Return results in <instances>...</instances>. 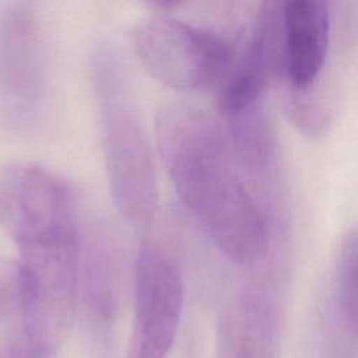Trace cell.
I'll use <instances>...</instances> for the list:
<instances>
[{
    "mask_svg": "<svg viewBox=\"0 0 358 358\" xmlns=\"http://www.w3.org/2000/svg\"><path fill=\"white\" fill-rule=\"evenodd\" d=\"M154 134L165 172L196 224L232 263L259 264L270 246L268 220L218 122L197 105L169 99L155 110Z\"/></svg>",
    "mask_w": 358,
    "mask_h": 358,
    "instance_id": "1",
    "label": "cell"
},
{
    "mask_svg": "<svg viewBox=\"0 0 358 358\" xmlns=\"http://www.w3.org/2000/svg\"><path fill=\"white\" fill-rule=\"evenodd\" d=\"M131 41L148 71L182 91L222 83L236 55L225 35L168 13L141 18L133 27Z\"/></svg>",
    "mask_w": 358,
    "mask_h": 358,
    "instance_id": "3",
    "label": "cell"
},
{
    "mask_svg": "<svg viewBox=\"0 0 358 358\" xmlns=\"http://www.w3.org/2000/svg\"><path fill=\"white\" fill-rule=\"evenodd\" d=\"M90 84L108 187L117 213L136 229L151 225L158 204L155 152L129 64L109 39L90 55Z\"/></svg>",
    "mask_w": 358,
    "mask_h": 358,
    "instance_id": "2",
    "label": "cell"
},
{
    "mask_svg": "<svg viewBox=\"0 0 358 358\" xmlns=\"http://www.w3.org/2000/svg\"><path fill=\"white\" fill-rule=\"evenodd\" d=\"M185 305V277L161 242L141 243L134 264V313L126 358H168Z\"/></svg>",
    "mask_w": 358,
    "mask_h": 358,
    "instance_id": "5",
    "label": "cell"
},
{
    "mask_svg": "<svg viewBox=\"0 0 358 358\" xmlns=\"http://www.w3.org/2000/svg\"><path fill=\"white\" fill-rule=\"evenodd\" d=\"M224 117L225 134L241 171L263 186L274 182L278 168V140L264 99Z\"/></svg>",
    "mask_w": 358,
    "mask_h": 358,
    "instance_id": "9",
    "label": "cell"
},
{
    "mask_svg": "<svg viewBox=\"0 0 358 358\" xmlns=\"http://www.w3.org/2000/svg\"><path fill=\"white\" fill-rule=\"evenodd\" d=\"M0 358H49V352L36 347L24 334L20 322L14 323L7 337L4 357Z\"/></svg>",
    "mask_w": 358,
    "mask_h": 358,
    "instance_id": "13",
    "label": "cell"
},
{
    "mask_svg": "<svg viewBox=\"0 0 358 358\" xmlns=\"http://www.w3.org/2000/svg\"><path fill=\"white\" fill-rule=\"evenodd\" d=\"M331 15L326 1L281 3V67L275 83L306 90L320 83L330 42Z\"/></svg>",
    "mask_w": 358,
    "mask_h": 358,
    "instance_id": "8",
    "label": "cell"
},
{
    "mask_svg": "<svg viewBox=\"0 0 358 358\" xmlns=\"http://www.w3.org/2000/svg\"><path fill=\"white\" fill-rule=\"evenodd\" d=\"M80 225L76 194L60 175L31 162L0 164V229L17 249Z\"/></svg>",
    "mask_w": 358,
    "mask_h": 358,
    "instance_id": "4",
    "label": "cell"
},
{
    "mask_svg": "<svg viewBox=\"0 0 358 358\" xmlns=\"http://www.w3.org/2000/svg\"><path fill=\"white\" fill-rule=\"evenodd\" d=\"M277 98L284 115L305 136L326 133L333 120L334 101L331 92L320 83L306 90H295L275 83Z\"/></svg>",
    "mask_w": 358,
    "mask_h": 358,
    "instance_id": "10",
    "label": "cell"
},
{
    "mask_svg": "<svg viewBox=\"0 0 358 358\" xmlns=\"http://www.w3.org/2000/svg\"><path fill=\"white\" fill-rule=\"evenodd\" d=\"M20 319V273L15 260L0 259V323Z\"/></svg>",
    "mask_w": 358,
    "mask_h": 358,
    "instance_id": "12",
    "label": "cell"
},
{
    "mask_svg": "<svg viewBox=\"0 0 358 358\" xmlns=\"http://www.w3.org/2000/svg\"><path fill=\"white\" fill-rule=\"evenodd\" d=\"M49 87L45 31L28 3H11L0 13V94L11 112L29 122L41 112Z\"/></svg>",
    "mask_w": 358,
    "mask_h": 358,
    "instance_id": "6",
    "label": "cell"
},
{
    "mask_svg": "<svg viewBox=\"0 0 358 358\" xmlns=\"http://www.w3.org/2000/svg\"><path fill=\"white\" fill-rule=\"evenodd\" d=\"M243 46L222 80L218 105L222 115L264 99L281 67V3L264 1L255 14Z\"/></svg>",
    "mask_w": 358,
    "mask_h": 358,
    "instance_id": "7",
    "label": "cell"
},
{
    "mask_svg": "<svg viewBox=\"0 0 358 358\" xmlns=\"http://www.w3.org/2000/svg\"><path fill=\"white\" fill-rule=\"evenodd\" d=\"M331 291L337 313L345 330L355 338L357 336V229L350 227L341 235L331 268Z\"/></svg>",
    "mask_w": 358,
    "mask_h": 358,
    "instance_id": "11",
    "label": "cell"
}]
</instances>
